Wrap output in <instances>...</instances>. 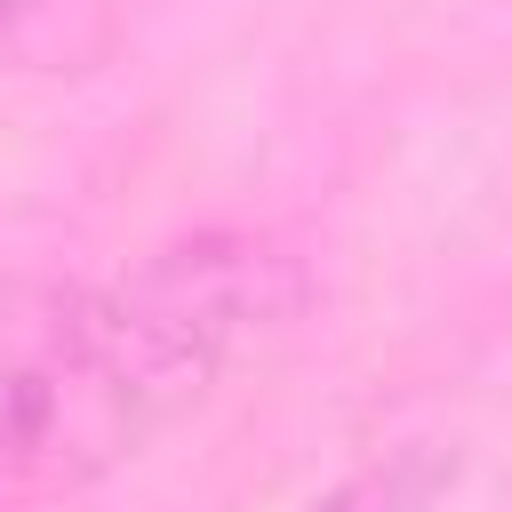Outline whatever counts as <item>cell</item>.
<instances>
[{
  "instance_id": "6da1fadb",
  "label": "cell",
  "mask_w": 512,
  "mask_h": 512,
  "mask_svg": "<svg viewBox=\"0 0 512 512\" xmlns=\"http://www.w3.org/2000/svg\"><path fill=\"white\" fill-rule=\"evenodd\" d=\"M288 304V264L248 232H200L152 248L96 288L48 352L16 376L8 456L40 480H96L176 424L248 336Z\"/></svg>"
},
{
  "instance_id": "7a4b0ae2",
  "label": "cell",
  "mask_w": 512,
  "mask_h": 512,
  "mask_svg": "<svg viewBox=\"0 0 512 512\" xmlns=\"http://www.w3.org/2000/svg\"><path fill=\"white\" fill-rule=\"evenodd\" d=\"M312 512H416V464H368V472L336 480Z\"/></svg>"
}]
</instances>
